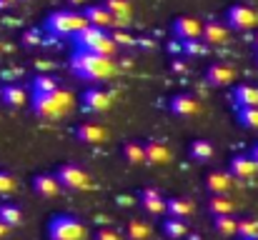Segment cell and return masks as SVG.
Instances as JSON below:
<instances>
[{"label":"cell","mask_w":258,"mask_h":240,"mask_svg":"<svg viewBox=\"0 0 258 240\" xmlns=\"http://www.w3.org/2000/svg\"><path fill=\"white\" fill-rule=\"evenodd\" d=\"M71 70L73 75L88 83H103V80L113 78L115 73V63L113 58L98 55V53H88V50H73L71 55Z\"/></svg>","instance_id":"6da1fadb"},{"label":"cell","mask_w":258,"mask_h":240,"mask_svg":"<svg viewBox=\"0 0 258 240\" xmlns=\"http://www.w3.org/2000/svg\"><path fill=\"white\" fill-rule=\"evenodd\" d=\"M30 108L38 118L43 120H60L71 113L73 108V95L66 90V88H58L55 93H48V95H33L30 100Z\"/></svg>","instance_id":"7a4b0ae2"},{"label":"cell","mask_w":258,"mask_h":240,"mask_svg":"<svg viewBox=\"0 0 258 240\" xmlns=\"http://www.w3.org/2000/svg\"><path fill=\"white\" fill-rule=\"evenodd\" d=\"M86 18L78 10H53L43 20V30L50 38H73L81 28H86Z\"/></svg>","instance_id":"3957f363"},{"label":"cell","mask_w":258,"mask_h":240,"mask_svg":"<svg viewBox=\"0 0 258 240\" xmlns=\"http://www.w3.org/2000/svg\"><path fill=\"white\" fill-rule=\"evenodd\" d=\"M48 240H86L88 238V228L86 223L71 213H55L48 218L45 225Z\"/></svg>","instance_id":"277c9868"},{"label":"cell","mask_w":258,"mask_h":240,"mask_svg":"<svg viewBox=\"0 0 258 240\" xmlns=\"http://www.w3.org/2000/svg\"><path fill=\"white\" fill-rule=\"evenodd\" d=\"M73 48L76 50H88V53H98V55H105V58H113L115 50H118L113 45L108 30H100V28H93V25L81 28L73 35Z\"/></svg>","instance_id":"5b68a950"},{"label":"cell","mask_w":258,"mask_h":240,"mask_svg":"<svg viewBox=\"0 0 258 240\" xmlns=\"http://www.w3.org/2000/svg\"><path fill=\"white\" fill-rule=\"evenodd\" d=\"M55 180L60 183L63 190H76V193H86L93 188V178L88 175V170H83L81 165L76 163H60L55 170H53Z\"/></svg>","instance_id":"8992f818"},{"label":"cell","mask_w":258,"mask_h":240,"mask_svg":"<svg viewBox=\"0 0 258 240\" xmlns=\"http://www.w3.org/2000/svg\"><path fill=\"white\" fill-rule=\"evenodd\" d=\"M226 25H228L231 30H236V33L253 30V28H258V10L236 3V5H231V8L226 10Z\"/></svg>","instance_id":"52a82bcc"},{"label":"cell","mask_w":258,"mask_h":240,"mask_svg":"<svg viewBox=\"0 0 258 240\" xmlns=\"http://www.w3.org/2000/svg\"><path fill=\"white\" fill-rule=\"evenodd\" d=\"M110 105H113V93H108L100 85H90L81 95V108H83V113H88V115H100Z\"/></svg>","instance_id":"ba28073f"},{"label":"cell","mask_w":258,"mask_h":240,"mask_svg":"<svg viewBox=\"0 0 258 240\" xmlns=\"http://www.w3.org/2000/svg\"><path fill=\"white\" fill-rule=\"evenodd\" d=\"M171 30L178 40L190 43V40H201L203 23H201V18H193V15H178V18H173Z\"/></svg>","instance_id":"9c48e42d"},{"label":"cell","mask_w":258,"mask_h":240,"mask_svg":"<svg viewBox=\"0 0 258 240\" xmlns=\"http://www.w3.org/2000/svg\"><path fill=\"white\" fill-rule=\"evenodd\" d=\"M168 110H171L175 118H193L203 108H201V100L193 93H178V95H173L171 100H168Z\"/></svg>","instance_id":"30bf717a"},{"label":"cell","mask_w":258,"mask_h":240,"mask_svg":"<svg viewBox=\"0 0 258 240\" xmlns=\"http://www.w3.org/2000/svg\"><path fill=\"white\" fill-rule=\"evenodd\" d=\"M236 80H238V73L228 63H211L206 68V83L213 88H228V85H236Z\"/></svg>","instance_id":"8fae6325"},{"label":"cell","mask_w":258,"mask_h":240,"mask_svg":"<svg viewBox=\"0 0 258 240\" xmlns=\"http://www.w3.org/2000/svg\"><path fill=\"white\" fill-rule=\"evenodd\" d=\"M138 203H141V208H143L148 215H153V218H163V215H166V195H163L158 188H143V190L138 193Z\"/></svg>","instance_id":"7c38bea8"},{"label":"cell","mask_w":258,"mask_h":240,"mask_svg":"<svg viewBox=\"0 0 258 240\" xmlns=\"http://www.w3.org/2000/svg\"><path fill=\"white\" fill-rule=\"evenodd\" d=\"M226 170L233 175V180H256L258 178V165L251 160L248 153L233 155V158L228 160V168Z\"/></svg>","instance_id":"4fadbf2b"},{"label":"cell","mask_w":258,"mask_h":240,"mask_svg":"<svg viewBox=\"0 0 258 240\" xmlns=\"http://www.w3.org/2000/svg\"><path fill=\"white\" fill-rule=\"evenodd\" d=\"M143 153H146V165H156V168L168 165V163L173 160L171 148H168L163 140H158V138H148V140H143Z\"/></svg>","instance_id":"5bb4252c"},{"label":"cell","mask_w":258,"mask_h":240,"mask_svg":"<svg viewBox=\"0 0 258 240\" xmlns=\"http://www.w3.org/2000/svg\"><path fill=\"white\" fill-rule=\"evenodd\" d=\"M73 133H76V138H78L81 143H86V145H100V143L108 140V130H105L100 123H95V120L78 123V125L73 128Z\"/></svg>","instance_id":"9a60e30c"},{"label":"cell","mask_w":258,"mask_h":240,"mask_svg":"<svg viewBox=\"0 0 258 240\" xmlns=\"http://www.w3.org/2000/svg\"><path fill=\"white\" fill-rule=\"evenodd\" d=\"M103 5L113 15V28H118V30H128L131 28V23H133V5H131V0H105Z\"/></svg>","instance_id":"2e32d148"},{"label":"cell","mask_w":258,"mask_h":240,"mask_svg":"<svg viewBox=\"0 0 258 240\" xmlns=\"http://www.w3.org/2000/svg\"><path fill=\"white\" fill-rule=\"evenodd\" d=\"M231 38V28L221 20H208L203 23V30H201V40L206 45H226Z\"/></svg>","instance_id":"e0dca14e"},{"label":"cell","mask_w":258,"mask_h":240,"mask_svg":"<svg viewBox=\"0 0 258 240\" xmlns=\"http://www.w3.org/2000/svg\"><path fill=\"white\" fill-rule=\"evenodd\" d=\"M233 175L228 170H211L206 175V190L211 195H228L233 190Z\"/></svg>","instance_id":"ac0fdd59"},{"label":"cell","mask_w":258,"mask_h":240,"mask_svg":"<svg viewBox=\"0 0 258 240\" xmlns=\"http://www.w3.org/2000/svg\"><path fill=\"white\" fill-rule=\"evenodd\" d=\"M81 13H83V18H86L88 25L100 28V30H113V15L108 13V8H105V5L93 3V5H86Z\"/></svg>","instance_id":"d6986e66"},{"label":"cell","mask_w":258,"mask_h":240,"mask_svg":"<svg viewBox=\"0 0 258 240\" xmlns=\"http://www.w3.org/2000/svg\"><path fill=\"white\" fill-rule=\"evenodd\" d=\"M231 105H233V110H238V108H258V88L248 85V83H236Z\"/></svg>","instance_id":"ffe728a7"},{"label":"cell","mask_w":258,"mask_h":240,"mask_svg":"<svg viewBox=\"0 0 258 240\" xmlns=\"http://www.w3.org/2000/svg\"><path fill=\"white\" fill-rule=\"evenodd\" d=\"M196 213V203L190 198L175 195V198H166V218H178V220H188Z\"/></svg>","instance_id":"44dd1931"},{"label":"cell","mask_w":258,"mask_h":240,"mask_svg":"<svg viewBox=\"0 0 258 240\" xmlns=\"http://www.w3.org/2000/svg\"><path fill=\"white\" fill-rule=\"evenodd\" d=\"M60 183L55 180V175L53 173H38L35 178H33V193L38 195V198H55V195H60Z\"/></svg>","instance_id":"7402d4cb"},{"label":"cell","mask_w":258,"mask_h":240,"mask_svg":"<svg viewBox=\"0 0 258 240\" xmlns=\"http://www.w3.org/2000/svg\"><path fill=\"white\" fill-rule=\"evenodd\" d=\"M0 100H3V105H8V108H13V110H18V108H23V105H28V90L23 88V85H3L0 88Z\"/></svg>","instance_id":"603a6c76"},{"label":"cell","mask_w":258,"mask_h":240,"mask_svg":"<svg viewBox=\"0 0 258 240\" xmlns=\"http://www.w3.org/2000/svg\"><path fill=\"white\" fill-rule=\"evenodd\" d=\"M58 88H63L60 80L55 75H50V73H38L35 78L30 80V93L33 95H48V93H55Z\"/></svg>","instance_id":"cb8c5ba5"},{"label":"cell","mask_w":258,"mask_h":240,"mask_svg":"<svg viewBox=\"0 0 258 240\" xmlns=\"http://www.w3.org/2000/svg\"><path fill=\"white\" fill-rule=\"evenodd\" d=\"M23 220H25V215H23L20 205H15V203H0V223H5L13 230V228H20Z\"/></svg>","instance_id":"d4e9b609"},{"label":"cell","mask_w":258,"mask_h":240,"mask_svg":"<svg viewBox=\"0 0 258 240\" xmlns=\"http://www.w3.org/2000/svg\"><path fill=\"white\" fill-rule=\"evenodd\" d=\"M208 213L216 218V215H233L236 213V203L231 195H211L208 200Z\"/></svg>","instance_id":"484cf974"},{"label":"cell","mask_w":258,"mask_h":240,"mask_svg":"<svg viewBox=\"0 0 258 240\" xmlns=\"http://www.w3.org/2000/svg\"><path fill=\"white\" fill-rule=\"evenodd\" d=\"M188 155H190V160H196V163H208V160L216 155V148H213L208 140L198 138V140H193V143L188 145Z\"/></svg>","instance_id":"4316f807"},{"label":"cell","mask_w":258,"mask_h":240,"mask_svg":"<svg viewBox=\"0 0 258 240\" xmlns=\"http://www.w3.org/2000/svg\"><path fill=\"white\" fill-rule=\"evenodd\" d=\"M120 153H123L125 163H131V165H146V153H143L141 140H125L120 145Z\"/></svg>","instance_id":"83f0119b"},{"label":"cell","mask_w":258,"mask_h":240,"mask_svg":"<svg viewBox=\"0 0 258 240\" xmlns=\"http://www.w3.org/2000/svg\"><path fill=\"white\" fill-rule=\"evenodd\" d=\"M151 225L141 218H131L125 223V238L128 240H151Z\"/></svg>","instance_id":"f1b7e54d"},{"label":"cell","mask_w":258,"mask_h":240,"mask_svg":"<svg viewBox=\"0 0 258 240\" xmlns=\"http://www.w3.org/2000/svg\"><path fill=\"white\" fill-rule=\"evenodd\" d=\"M163 235L168 240H183L188 235V223L185 220H178V218H166L163 225H161Z\"/></svg>","instance_id":"f546056e"},{"label":"cell","mask_w":258,"mask_h":240,"mask_svg":"<svg viewBox=\"0 0 258 240\" xmlns=\"http://www.w3.org/2000/svg\"><path fill=\"white\" fill-rule=\"evenodd\" d=\"M236 223H238L236 215H216L213 218V230L223 238H233L236 235Z\"/></svg>","instance_id":"4dcf8cb0"},{"label":"cell","mask_w":258,"mask_h":240,"mask_svg":"<svg viewBox=\"0 0 258 240\" xmlns=\"http://www.w3.org/2000/svg\"><path fill=\"white\" fill-rule=\"evenodd\" d=\"M233 113H236V120L243 130H253V133L258 130V108H238Z\"/></svg>","instance_id":"1f68e13d"},{"label":"cell","mask_w":258,"mask_h":240,"mask_svg":"<svg viewBox=\"0 0 258 240\" xmlns=\"http://www.w3.org/2000/svg\"><path fill=\"white\" fill-rule=\"evenodd\" d=\"M236 238H258V218H238Z\"/></svg>","instance_id":"d6a6232c"},{"label":"cell","mask_w":258,"mask_h":240,"mask_svg":"<svg viewBox=\"0 0 258 240\" xmlns=\"http://www.w3.org/2000/svg\"><path fill=\"white\" fill-rule=\"evenodd\" d=\"M108 35H110V40H113L115 48H131V45L136 43L133 35H131L128 30H118V28H113V30H108Z\"/></svg>","instance_id":"836d02e7"},{"label":"cell","mask_w":258,"mask_h":240,"mask_svg":"<svg viewBox=\"0 0 258 240\" xmlns=\"http://www.w3.org/2000/svg\"><path fill=\"white\" fill-rule=\"evenodd\" d=\"M18 190V180L8 173V170H0V198H8Z\"/></svg>","instance_id":"e575fe53"},{"label":"cell","mask_w":258,"mask_h":240,"mask_svg":"<svg viewBox=\"0 0 258 240\" xmlns=\"http://www.w3.org/2000/svg\"><path fill=\"white\" fill-rule=\"evenodd\" d=\"M93 240H123V233H118L115 228H98L93 233Z\"/></svg>","instance_id":"d590c367"},{"label":"cell","mask_w":258,"mask_h":240,"mask_svg":"<svg viewBox=\"0 0 258 240\" xmlns=\"http://www.w3.org/2000/svg\"><path fill=\"white\" fill-rule=\"evenodd\" d=\"M23 43H25V45L35 43V33H30V30H28V33H23Z\"/></svg>","instance_id":"8d00e7d4"},{"label":"cell","mask_w":258,"mask_h":240,"mask_svg":"<svg viewBox=\"0 0 258 240\" xmlns=\"http://www.w3.org/2000/svg\"><path fill=\"white\" fill-rule=\"evenodd\" d=\"M8 235H10V228H8L5 223H0V240H5Z\"/></svg>","instance_id":"74e56055"},{"label":"cell","mask_w":258,"mask_h":240,"mask_svg":"<svg viewBox=\"0 0 258 240\" xmlns=\"http://www.w3.org/2000/svg\"><path fill=\"white\" fill-rule=\"evenodd\" d=\"M248 155H251V160H253V163L258 165V143L253 145V148H251V153H248Z\"/></svg>","instance_id":"f35d334b"},{"label":"cell","mask_w":258,"mask_h":240,"mask_svg":"<svg viewBox=\"0 0 258 240\" xmlns=\"http://www.w3.org/2000/svg\"><path fill=\"white\" fill-rule=\"evenodd\" d=\"M15 5V0H0V10H5V8H13Z\"/></svg>","instance_id":"ab89813d"},{"label":"cell","mask_w":258,"mask_h":240,"mask_svg":"<svg viewBox=\"0 0 258 240\" xmlns=\"http://www.w3.org/2000/svg\"><path fill=\"white\" fill-rule=\"evenodd\" d=\"M253 48H256V50H258V33H256V35H253Z\"/></svg>","instance_id":"60d3db41"},{"label":"cell","mask_w":258,"mask_h":240,"mask_svg":"<svg viewBox=\"0 0 258 240\" xmlns=\"http://www.w3.org/2000/svg\"><path fill=\"white\" fill-rule=\"evenodd\" d=\"M238 240H258V238H238Z\"/></svg>","instance_id":"b9f144b4"},{"label":"cell","mask_w":258,"mask_h":240,"mask_svg":"<svg viewBox=\"0 0 258 240\" xmlns=\"http://www.w3.org/2000/svg\"><path fill=\"white\" fill-rule=\"evenodd\" d=\"M190 240H201V238H198V235H190Z\"/></svg>","instance_id":"7bdbcfd3"},{"label":"cell","mask_w":258,"mask_h":240,"mask_svg":"<svg viewBox=\"0 0 258 240\" xmlns=\"http://www.w3.org/2000/svg\"><path fill=\"white\" fill-rule=\"evenodd\" d=\"M256 65H258V50H256Z\"/></svg>","instance_id":"ee69618b"}]
</instances>
